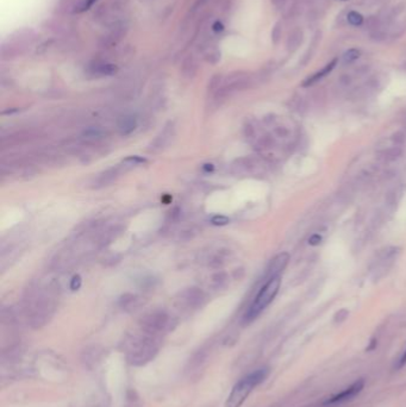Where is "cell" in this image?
Masks as SVG:
<instances>
[{"label": "cell", "mask_w": 406, "mask_h": 407, "mask_svg": "<svg viewBox=\"0 0 406 407\" xmlns=\"http://www.w3.org/2000/svg\"><path fill=\"white\" fill-rule=\"evenodd\" d=\"M267 369H259L250 373L249 375L244 376L232 388L231 393H230L228 400L225 403V407H241L242 404L246 402L249 394L254 391V388L256 386H259L261 382H264V380L267 378Z\"/></svg>", "instance_id": "1"}, {"label": "cell", "mask_w": 406, "mask_h": 407, "mask_svg": "<svg viewBox=\"0 0 406 407\" xmlns=\"http://www.w3.org/2000/svg\"><path fill=\"white\" fill-rule=\"evenodd\" d=\"M280 285H281L280 276L274 277V279L267 281V282L265 283L264 287L260 289L259 294L256 295L255 300L253 301L252 306H250L249 310L247 311L246 317H244V319H246L247 322H252V320L255 319L256 317H258L259 314L261 313L271 301H273V299L275 298L277 292H279Z\"/></svg>", "instance_id": "2"}, {"label": "cell", "mask_w": 406, "mask_h": 407, "mask_svg": "<svg viewBox=\"0 0 406 407\" xmlns=\"http://www.w3.org/2000/svg\"><path fill=\"white\" fill-rule=\"evenodd\" d=\"M288 261H289V255L287 253H281L277 256L274 257V259L271 261L270 266H268L267 271H266V274H265L266 282L271 279H274V277H279L280 274L283 271V269H285L286 266H287Z\"/></svg>", "instance_id": "3"}, {"label": "cell", "mask_w": 406, "mask_h": 407, "mask_svg": "<svg viewBox=\"0 0 406 407\" xmlns=\"http://www.w3.org/2000/svg\"><path fill=\"white\" fill-rule=\"evenodd\" d=\"M363 385H365L363 380H359V381L354 382L353 385L349 386L348 388H345V390L342 391L341 393L336 394V396L330 398L329 400H327V402H325V405H333V404L342 403V402H345V400L353 399L354 397H356L357 394L362 391Z\"/></svg>", "instance_id": "4"}, {"label": "cell", "mask_w": 406, "mask_h": 407, "mask_svg": "<svg viewBox=\"0 0 406 407\" xmlns=\"http://www.w3.org/2000/svg\"><path fill=\"white\" fill-rule=\"evenodd\" d=\"M336 64H337V59H334L333 61L329 62V64H328L327 66H324V67L322 68L321 70L317 71V73L312 74L311 76H309V77H307V79L305 80V81L303 82V86H304V87H309V86H311V85H313V83H316L317 81H319V80H322V79H323L324 76H327L328 74H329V73H331V71H333L334 68H335Z\"/></svg>", "instance_id": "5"}, {"label": "cell", "mask_w": 406, "mask_h": 407, "mask_svg": "<svg viewBox=\"0 0 406 407\" xmlns=\"http://www.w3.org/2000/svg\"><path fill=\"white\" fill-rule=\"evenodd\" d=\"M137 127V122L136 118L133 116H125L123 118H121V121L118 122V130L121 131L122 135H129L135 130Z\"/></svg>", "instance_id": "6"}, {"label": "cell", "mask_w": 406, "mask_h": 407, "mask_svg": "<svg viewBox=\"0 0 406 407\" xmlns=\"http://www.w3.org/2000/svg\"><path fill=\"white\" fill-rule=\"evenodd\" d=\"M121 173H122L121 167H116V168H111V169L106 170V172H104L103 174L98 178V180H97L98 185H100V186H106L107 184L112 182L116 178H117V176L121 175Z\"/></svg>", "instance_id": "7"}, {"label": "cell", "mask_w": 406, "mask_h": 407, "mask_svg": "<svg viewBox=\"0 0 406 407\" xmlns=\"http://www.w3.org/2000/svg\"><path fill=\"white\" fill-rule=\"evenodd\" d=\"M91 70L97 75H112V74L117 73L118 68L115 65L110 64H95L92 66Z\"/></svg>", "instance_id": "8"}, {"label": "cell", "mask_w": 406, "mask_h": 407, "mask_svg": "<svg viewBox=\"0 0 406 407\" xmlns=\"http://www.w3.org/2000/svg\"><path fill=\"white\" fill-rule=\"evenodd\" d=\"M197 69H198V67H197V64L195 60H193V58H187L186 60H185L184 66H183L184 76H186V77L195 76L197 73Z\"/></svg>", "instance_id": "9"}, {"label": "cell", "mask_w": 406, "mask_h": 407, "mask_svg": "<svg viewBox=\"0 0 406 407\" xmlns=\"http://www.w3.org/2000/svg\"><path fill=\"white\" fill-rule=\"evenodd\" d=\"M171 137H172V130H171V129H165V130H163V133L161 134L159 137H157L156 140H155L153 149H155V148L162 149L163 146L166 145V143L168 142L169 138H171Z\"/></svg>", "instance_id": "10"}, {"label": "cell", "mask_w": 406, "mask_h": 407, "mask_svg": "<svg viewBox=\"0 0 406 407\" xmlns=\"http://www.w3.org/2000/svg\"><path fill=\"white\" fill-rule=\"evenodd\" d=\"M361 52L356 48H351V49H348L347 52L343 54V61L344 64H351V62L356 61L357 59L360 58Z\"/></svg>", "instance_id": "11"}, {"label": "cell", "mask_w": 406, "mask_h": 407, "mask_svg": "<svg viewBox=\"0 0 406 407\" xmlns=\"http://www.w3.org/2000/svg\"><path fill=\"white\" fill-rule=\"evenodd\" d=\"M348 22L354 26H360L363 23L362 14L357 11H351L348 13Z\"/></svg>", "instance_id": "12"}, {"label": "cell", "mask_w": 406, "mask_h": 407, "mask_svg": "<svg viewBox=\"0 0 406 407\" xmlns=\"http://www.w3.org/2000/svg\"><path fill=\"white\" fill-rule=\"evenodd\" d=\"M83 136L87 137V138H99V137L103 136V130L99 128H89L87 130H85Z\"/></svg>", "instance_id": "13"}, {"label": "cell", "mask_w": 406, "mask_h": 407, "mask_svg": "<svg viewBox=\"0 0 406 407\" xmlns=\"http://www.w3.org/2000/svg\"><path fill=\"white\" fill-rule=\"evenodd\" d=\"M226 280L228 279H226V275L224 273H217L216 275H213V277H212V282H213V285L216 287L223 285Z\"/></svg>", "instance_id": "14"}, {"label": "cell", "mask_w": 406, "mask_h": 407, "mask_svg": "<svg viewBox=\"0 0 406 407\" xmlns=\"http://www.w3.org/2000/svg\"><path fill=\"white\" fill-rule=\"evenodd\" d=\"M219 59H220V53L216 49L206 54V60H207L208 62H211V64H216V62L219 61Z\"/></svg>", "instance_id": "15"}, {"label": "cell", "mask_w": 406, "mask_h": 407, "mask_svg": "<svg viewBox=\"0 0 406 407\" xmlns=\"http://www.w3.org/2000/svg\"><path fill=\"white\" fill-rule=\"evenodd\" d=\"M124 162L128 163V166L133 167V166H137V164L145 163V158H142V157H138V156H131V157L125 158Z\"/></svg>", "instance_id": "16"}, {"label": "cell", "mask_w": 406, "mask_h": 407, "mask_svg": "<svg viewBox=\"0 0 406 407\" xmlns=\"http://www.w3.org/2000/svg\"><path fill=\"white\" fill-rule=\"evenodd\" d=\"M211 223L213 225H226L229 223V218L225 215H214L211 219Z\"/></svg>", "instance_id": "17"}, {"label": "cell", "mask_w": 406, "mask_h": 407, "mask_svg": "<svg viewBox=\"0 0 406 407\" xmlns=\"http://www.w3.org/2000/svg\"><path fill=\"white\" fill-rule=\"evenodd\" d=\"M80 286H81V277H80L79 275H76V276H74L70 281V289L76 291V289L80 288Z\"/></svg>", "instance_id": "18"}, {"label": "cell", "mask_w": 406, "mask_h": 407, "mask_svg": "<svg viewBox=\"0 0 406 407\" xmlns=\"http://www.w3.org/2000/svg\"><path fill=\"white\" fill-rule=\"evenodd\" d=\"M322 243V236L319 235V233H315V235H312L311 237L309 238V244L310 245H319Z\"/></svg>", "instance_id": "19"}, {"label": "cell", "mask_w": 406, "mask_h": 407, "mask_svg": "<svg viewBox=\"0 0 406 407\" xmlns=\"http://www.w3.org/2000/svg\"><path fill=\"white\" fill-rule=\"evenodd\" d=\"M95 1V0H85V1L83 2H81V4L79 5V10H77V12H82V11H86V10H88L89 7H91L92 5H93V2Z\"/></svg>", "instance_id": "20"}, {"label": "cell", "mask_w": 406, "mask_h": 407, "mask_svg": "<svg viewBox=\"0 0 406 407\" xmlns=\"http://www.w3.org/2000/svg\"><path fill=\"white\" fill-rule=\"evenodd\" d=\"M406 364V350H405V352L404 354H403V356L401 357V360H399V363H398V368H402V367H404Z\"/></svg>", "instance_id": "21"}]
</instances>
